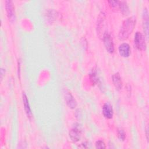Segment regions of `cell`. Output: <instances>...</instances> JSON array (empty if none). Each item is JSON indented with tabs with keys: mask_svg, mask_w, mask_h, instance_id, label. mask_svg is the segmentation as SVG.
Wrapping results in <instances>:
<instances>
[{
	"mask_svg": "<svg viewBox=\"0 0 149 149\" xmlns=\"http://www.w3.org/2000/svg\"><path fill=\"white\" fill-rule=\"evenodd\" d=\"M136 24V17H130L126 19L123 23L122 26L118 34V38L120 40L127 39L132 33Z\"/></svg>",
	"mask_w": 149,
	"mask_h": 149,
	"instance_id": "6da1fadb",
	"label": "cell"
},
{
	"mask_svg": "<svg viewBox=\"0 0 149 149\" xmlns=\"http://www.w3.org/2000/svg\"><path fill=\"white\" fill-rule=\"evenodd\" d=\"M134 42L136 47L139 50H145L146 44L145 42V38L144 36L140 32L137 31L134 34Z\"/></svg>",
	"mask_w": 149,
	"mask_h": 149,
	"instance_id": "7a4b0ae2",
	"label": "cell"
},
{
	"mask_svg": "<svg viewBox=\"0 0 149 149\" xmlns=\"http://www.w3.org/2000/svg\"><path fill=\"white\" fill-rule=\"evenodd\" d=\"M103 41L107 51L109 53H113L114 51V44L111 35L105 32L103 35Z\"/></svg>",
	"mask_w": 149,
	"mask_h": 149,
	"instance_id": "3957f363",
	"label": "cell"
},
{
	"mask_svg": "<svg viewBox=\"0 0 149 149\" xmlns=\"http://www.w3.org/2000/svg\"><path fill=\"white\" fill-rule=\"evenodd\" d=\"M81 136V129L79 125L74 126L69 132V137L72 141L77 142L80 140Z\"/></svg>",
	"mask_w": 149,
	"mask_h": 149,
	"instance_id": "277c9868",
	"label": "cell"
},
{
	"mask_svg": "<svg viewBox=\"0 0 149 149\" xmlns=\"http://www.w3.org/2000/svg\"><path fill=\"white\" fill-rule=\"evenodd\" d=\"M5 7L7 13L8 17L9 20L10 21H13L15 18V9L13 3L11 1H6L5 2Z\"/></svg>",
	"mask_w": 149,
	"mask_h": 149,
	"instance_id": "5b68a950",
	"label": "cell"
},
{
	"mask_svg": "<svg viewBox=\"0 0 149 149\" xmlns=\"http://www.w3.org/2000/svg\"><path fill=\"white\" fill-rule=\"evenodd\" d=\"M143 27L144 34L147 38H148V27H149V22H148V12L146 8L144 9L143 13Z\"/></svg>",
	"mask_w": 149,
	"mask_h": 149,
	"instance_id": "8992f818",
	"label": "cell"
},
{
	"mask_svg": "<svg viewBox=\"0 0 149 149\" xmlns=\"http://www.w3.org/2000/svg\"><path fill=\"white\" fill-rule=\"evenodd\" d=\"M119 52L123 57H129L130 54V47L127 43H122L119 47Z\"/></svg>",
	"mask_w": 149,
	"mask_h": 149,
	"instance_id": "52a82bcc",
	"label": "cell"
},
{
	"mask_svg": "<svg viewBox=\"0 0 149 149\" xmlns=\"http://www.w3.org/2000/svg\"><path fill=\"white\" fill-rule=\"evenodd\" d=\"M113 108L109 102H106L102 107V113L105 118L111 119L113 116Z\"/></svg>",
	"mask_w": 149,
	"mask_h": 149,
	"instance_id": "ba28073f",
	"label": "cell"
},
{
	"mask_svg": "<svg viewBox=\"0 0 149 149\" xmlns=\"http://www.w3.org/2000/svg\"><path fill=\"white\" fill-rule=\"evenodd\" d=\"M65 98L66 102L67 105L69 106V108L72 109H74L77 106V102L71 94L70 93L69 91H66L65 93Z\"/></svg>",
	"mask_w": 149,
	"mask_h": 149,
	"instance_id": "9c48e42d",
	"label": "cell"
},
{
	"mask_svg": "<svg viewBox=\"0 0 149 149\" xmlns=\"http://www.w3.org/2000/svg\"><path fill=\"white\" fill-rule=\"evenodd\" d=\"M112 82L116 90H119L122 87V81L119 73H115L112 76Z\"/></svg>",
	"mask_w": 149,
	"mask_h": 149,
	"instance_id": "30bf717a",
	"label": "cell"
},
{
	"mask_svg": "<svg viewBox=\"0 0 149 149\" xmlns=\"http://www.w3.org/2000/svg\"><path fill=\"white\" fill-rule=\"evenodd\" d=\"M23 101L24 104V108L25 112L27 115L28 117L30 118L31 116V109L30 107V105L29 103V100L27 99V97L25 94V93H23Z\"/></svg>",
	"mask_w": 149,
	"mask_h": 149,
	"instance_id": "8fae6325",
	"label": "cell"
},
{
	"mask_svg": "<svg viewBox=\"0 0 149 149\" xmlns=\"http://www.w3.org/2000/svg\"><path fill=\"white\" fill-rule=\"evenodd\" d=\"M119 8L124 16H127L130 13L129 6L127 4V2L125 1H119Z\"/></svg>",
	"mask_w": 149,
	"mask_h": 149,
	"instance_id": "7c38bea8",
	"label": "cell"
},
{
	"mask_svg": "<svg viewBox=\"0 0 149 149\" xmlns=\"http://www.w3.org/2000/svg\"><path fill=\"white\" fill-rule=\"evenodd\" d=\"M118 137L120 140L123 141L125 139V133L122 129H118L117 131Z\"/></svg>",
	"mask_w": 149,
	"mask_h": 149,
	"instance_id": "4fadbf2b",
	"label": "cell"
},
{
	"mask_svg": "<svg viewBox=\"0 0 149 149\" xmlns=\"http://www.w3.org/2000/svg\"><path fill=\"white\" fill-rule=\"evenodd\" d=\"M95 148H100V149L105 148H106L105 144L102 140H98L95 143Z\"/></svg>",
	"mask_w": 149,
	"mask_h": 149,
	"instance_id": "5bb4252c",
	"label": "cell"
},
{
	"mask_svg": "<svg viewBox=\"0 0 149 149\" xmlns=\"http://www.w3.org/2000/svg\"><path fill=\"white\" fill-rule=\"evenodd\" d=\"M90 79L93 81V83H97L98 81V79L97 77V75H96L95 72H92L90 74Z\"/></svg>",
	"mask_w": 149,
	"mask_h": 149,
	"instance_id": "9a60e30c",
	"label": "cell"
},
{
	"mask_svg": "<svg viewBox=\"0 0 149 149\" xmlns=\"http://www.w3.org/2000/svg\"><path fill=\"white\" fill-rule=\"evenodd\" d=\"M108 3H109V5L113 8H116L118 7L119 8V1H109Z\"/></svg>",
	"mask_w": 149,
	"mask_h": 149,
	"instance_id": "2e32d148",
	"label": "cell"
},
{
	"mask_svg": "<svg viewBox=\"0 0 149 149\" xmlns=\"http://www.w3.org/2000/svg\"><path fill=\"white\" fill-rule=\"evenodd\" d=\"M3 69H1V80L2 79V77H3V74H5V73H3Z\"/></svg>",
	"mask_w": 149,
	"mask_h": 149,
	"instance_id": "e0dca14e",
	"label": "cell"
},
{
	"mask_svg": "<svg viewBox=\"0 0 149 149\" xmlns=\"http://www.w3.org/2000/svg\"><path fill=\"white\" fill-rule=\"evenodd\" d=\"M148 126H147V127H146V136H147V140H148Z\"/></svg>",
	"mask_w": 149,
	"mask_h": 149,
	"instance_id": "ac0fdd59",
	"label": "cell"
}]
</instances>
